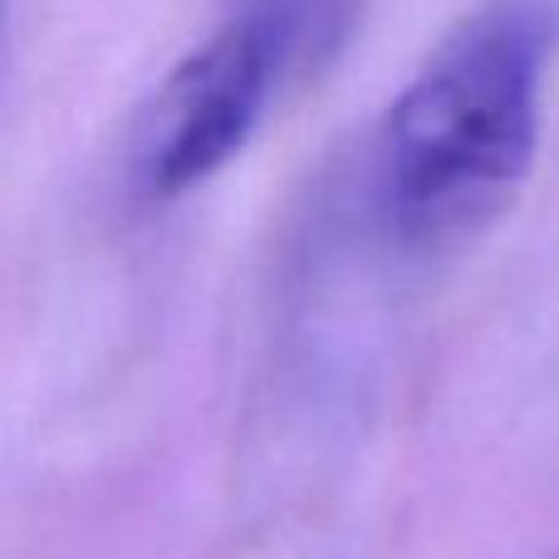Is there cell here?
I'll return each mask as SVG.
<instances>
[{"instance_id": "3", "label": "cell", "mask_w": 559, "mask_h": 559, "mask_svg": "<svg viewBox=\"0 0 559 559\" xmlns=\"http://www.w3.org/2000/svg\"><path fill=\"white\" fill-rule=\"evenodd\" d=\"M555 559H559V555H555Z\"/></svg>"}, {"instance_id": "1", "label": "cell", "mask_w": 559, "mask_h": 559, "mask_svg": "<svg viewBox=\"0 0 559 559\" xmlns=\"http://www.w3.org/2000/svg\"><path fill=\"white\" fill-rule=\"evenodd\" d=\"M559 15L545 0H486L452 25L393 98L373 197L403 251H447L506 212L540 147Z\"/></svg>"}, {"instance_id": "2", "label": "cell", "mask_w": 559, "mask_h": 559, "mask_svg": "<svg viewBox=\"0 0 559 559\" xmlns=\"http://www.w3.org/2000/svg\"><path fill=\"white\" fill-rule=\"evenodd\" d=\"M354 0H241L187 49L133 128V182L153 202L197 192L251 147L295 79L329 64Z\"/></svg>"}]
</instances>
